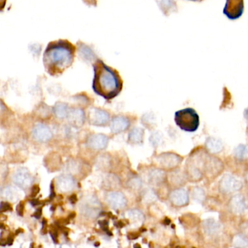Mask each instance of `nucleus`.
<instances>
[{
  "mask_svg": "<svg viewBox=\"0 0 248 248\" xmlns=\"http://www.w3.org/2000/svg\"><path fill=\"white\" fill-rule=\"evenodd\" d=\"M39 192H40V187H39V186H34L32 190H31V197H35Z\"/></svg>",
  "mask_w": 248,
  "mask_h": 248,
  "instance_id": "38",
  "label": "nucleus"
},
{
  "mask_svg": "<svg viewBox=\"0 0 248 248\" xmlns=\"http://www.w3.org/2000/svg\"><path fill=\"white\" fill-rule=\"evenodd\" d=\"M165 178V174L164 171L159 169L152 170L149 172V179L151 184L153 185H158L162 184Z\"/></svg>",
  "mask_w": 248,
  "mask_h": 248,
  "instance_id": "22",
  "label": "nucleus"
},
{
  "mask_svg": "<svg viewBox=\"0 0 248 248\" xmlns=\"http://www.w3.org/2000/svg\"><path fill=\"white\" fill-rule=\"evenodd\" d=\"M204 171L210 178H214L223 170V165L220 159L216 157H209L204 162Z\"/></svg>",
  "mask_w": 248,
  "mask_h": 248,
  "instance_id": "8",
  "label": "nucleus"
},
{
  "mask_svg": "<svg viewBox=\"0 0 248 248\" xmlns=\"http://www.w3.org/2000/svg\"><path fill=\"white\" fill-rule=\"evenodd\" d=\"M244 115H245V119H246L248 121V108H247L246 109H245Z\"/></svg>",
  "mask_w": 248,
  "mask_h": 248,
  "instance_id": "47",
  "label": "nucleus"
},
{
  "mask_svg": "<svg viewBox=\"0 0 248 248\" xmlns=\"http://www.w3.org/2000/svg\"><path fill=\"white\" fill-rule=\"evenodd\" d=\"M206 149L212 154H217L223 150V145L221 140L216 138L210 137L206 140Z\"/></svg>",
  "mask_w": 248,
  "mask_h": 248,
  "instance_id": "20",
  "label": "nucleus"
},
{
  "mask_svg": "<svg viewBox=\"0 0 248 248\" xmlns=\"http://www.w3.org/2000/svg\"><path fill=\"white\" fill-rule=\"evenodd\" d=\"M130 125L128 120L124 117H115L113 119L110 125L111 132L113 133H120L127 130Z\"/></svg>",
  "mask_w": 248,
  "mask_h": 248,
  "instance_id": "18",
  "label": "nucleus"
},
{
  "mask_svg": "<svg viewBox=\"0 0 248 248\" xmlns=\"http://www.w3.org/2000/svg\"><path fill=\"white\" fill-rule=\"evenodd\" d=\"M175 122L181 130L193 133L200 126V117L193 108H184L175 112Z\"/></svg>",
  "mask_w": 248,
  "mask_h": 248,
  "instance_id": "3",
  "label": "nucleus"
},
{
  "mask_svg": "<svg viewBox=\"0 0 248 248\" xmlns=\"http://www.w3.org/2000/svg\"><path fill=\"white\" fill-rule=\"evenodd\" d=\"M150 140L151 143L155 147H157L159 146L161 143H162V140H163V136H162V133L159 131L155 132V133H152V136H150Z\"/></svg>",
  "mask_w": 248,
  "mask_h": 248,
  "instance_id": "32",
  "label": "nucleus"
},
{
  "mask_svg": "<svg viewBox=\"0 0 248 248\" xmlns=\"http://www.w3.org/2000/svg\"><path fill=\"white\" fill-rule=\"evenodd\" d=\"M42 216V208L38 209L37 211L34 213V216L37 218H40V216Z\"/></svg>",
  "mask_w": 248,
  "mask_h": 248,
  "instance_id": "40",
  "label": "nucleus"
},
{
  "mask_svg": "<svg viewBox=\"0 0 248 248\" xmlns=\"http://www.w3.org/2000/svg\"><path fill=\"white\" fill-rule=\"evenodd\" d=\"M142 122L146 125L153 126L155 124L156 119L153 114H146L143 116Z\"/></svg>",
  "mask_w": 248,
  "mask_h": 248,
  "instance_id": "35",
  "label": "nucleus"
},
{
  "mask_svg": "<svg viewBox=\"0 0 248 248\" xmlns=\"http://www.w3.org/2000/svg\"><path fill=\"white\" fill-rule=\"evenodd\" d=\"M75 54L76 47L68 40L50 42L43 55L46 72L51 76H59L73 64Z\"/></svg>",
  "mask_w": 248,
  "mask_h": 248,
  "instance_id": "1",
  "label": "nucleus"
},
{
  "mask_svg": "<svg viewBox=\"0 0 248 248\" xmlns=\"http://www.w3.org/2000/svg\"><path fill=\"white\" fill-rule=\"evenodd\" d=\"M244 11V0H226L223 14L230 20H236L242 16Z\"/></svg>",
  "mask_w": 248,
  "mask_h": 248,
  "instance_id": "4",
  "label": "nucleus"
},
{
  "mask_svg": "<svg viewBox=\"0 0 248 248\" xmlns=\"http://www.w3.org/2000/svg\"><path fill=\"white\" fill-rule=\"evenodd\" d=\"M229 208L232 213L241 215L246 211L248 206L245 197L242 195L233 196L229 201Z\"/></svg>",
  "mask_w": 248,
  "mask_h": 248,
  "instance_id": "12",
  "label": "nucleus"
},
{
  "mask_svg": "<svg viewBox=\"0 0 248 248\" xmlns=\"http://www.w3.org/2000/svg\"><path fill=\"white\" fill-rule=\"evenodd\" d=\"M53 111H54L55 115L59 119L66 118L68 117L69 112L68 106L63 103L56 104L53 108Z\"/></svg>",
  "mask_w": 248,
  "mask_h": 248,
  "instance_id": "28",
  "label": "nucleus"
},
{
  "mask_svg": "<svg viewBox=\"0 0 248 248\" xmlns=\"http://www.w3.org/2000/svg\"><path fill=\"white\" fill-rule=\"evenodd\" d=\"M107 202L114 209L124 208L127 205V200L123 193L111 191L107 196Z\"/></svg>",
  "mask_w": 248,
  "mask_h": 248,
  "instance_id": "11",
  "label": "nucleus"
},
{
  "mask_svg": "<svg viewBox=\"0 0 248 248\" xmlns=\"http://www.w3.org/2000/svg\"><path fill=\"white\" fill-rule=\"evenodd\" d=\"M190 1H194V2H201L203 0H190Z\"/></svg>",
  "mask_w": 248,
  "mask_h": 248,
  "instance_id": "48",
  "label": "nucleus"
},
{
  "mask_svg": "<svg viewBox=\"0 0 248 248\" xmlns=\"http://www.w3.org/2000/svg\"><path fill=\"white\" fill-rule=\"evenodd\" d=\"M204 232L209 235L216 234L220 231V225L213 220V219H207L204 220L203 223Z\"/></svg>",
  "mask_w": 248,
  "mask_h": 248,
  "instance_id": "21",
  "label": "nucleus"
},
{
  "mask_svg": "<svg viewBox=\"0 0 248 248\" xmlns=\"http://www.w3.org/2000/svg\"><path fill=\"white\" fill-rule=\"evenodd\" d=\"M85 2H86L88 4H92V5H95L93 2H95V0H84Z\"/></svg>",
  "mask_w": 248,
  "mask_h": 248,
  "instance_id": "46",
  "label": "nucleus"
},
{
  "mask_svg": "<svg viewBox=\"0 0 248 248\" xmlns=\"http://www.w3.org/2000/svg\"><path fill=\"white\" fill-rule=\"evenodd\" d=\"M88 121L93 125H105L109 121V114L100 108H92L88 112Z\"/></svg>",
  "mask_w": 248,
  "mask_h": 248,
  "instance_id": "7",
  "label": "nucleus"
},
{
  "mask_svg": "<svg viewBox=\"0 0 248 248\" xmlns=\"http://www.w3.org/2000/svg\"><path fill=\"white\" fill-rule=\"evenodd\" d=\"M0 210H1V213H3V212L11 211L13 210V208L10 203L2 202L1 205H0Z\"/></svg>",
  "mask_w": 248,
  "mask_h": 248,
  "instance_id": "36",
  "label": "nucleus"
},
{
  "mask_svg": "<svg viewBox=\"0 0 248 248\" xmlns=\"http://www.w3.org/2000/svg\"><path fill=\"white\" fill-rule=\"evenodd\" d=\"M108 144V138L103 134L91 136L88 140V146L95 150H101L107 147Z\"/></svg>",
  "mask_w": 248,
  "mask_h": 248,
  "instance_id": "16",
  "label": "nucleus"
},
{
  "mask_svg": "<svg viewBox=\"0 0 248 248\" xmlns=\"http://www.w3.org/2000/svg\"><path fill=\"white\" fill-rule=\"evenodd\" d=\"M246 181H247V183H248V172H247V174H246Z\"/></svg>",
  "mask_w": 248,
  "mask_h": 248,
  "instance_id": "49",
  "label": "nucleus"
},
{
  "mask_svg": "<svg viewBox=\"0 0 248 248\" xmlns=\"http://www.w3.org/2000/svg\"><path fill=\"white\" fill-rule=\"evenodd\" d=\"M3 198L9 200V201L16 202L19 199V194L16 188L12 186H7L2 188L1 191Z\"/></svg>",
  "mask_w": 248,
  "mask_h": 248,
  "instance_id": "23",
  "label": "nucleus"
},
{
  "mask_svg": "<svg viewBox=\"0 0 248 248\" xmlns=\"http://www.w3.org/2000/svg\"><path fill=\"white\" fill-rule=\"evenodd\" d=\"M138 236H139V234H137V233H129L128 237L129 239H137Z\"/></svg>",
  "mask_w": 248,
  "mask_h": 248,
  "instance_id": "43",
  "label": "nucleus"
},
{
  "mask_svg": "<svg viewBox=\"0 0 248 248\" xmlns=\"http://www.w3.org/2000/svg\"><path fill=\"white\" fill-rule=\"evenodd\" d=\"M169 178L171 184L174 186H182L185 184L187 177L180 171H175L170 174Z\"/></svg>",
  "mask_w": 248,
  "mask_h": 248,
  "instance_id": "27",
  "label": "nucleus"
},
{
  "mask_svg": "<svg viewBox=\"0 0 248 248\" xmlns=\"http://www.w3.org/2000/svg\"><path fill=\"white\" fill-rule=\"evenodd\" d=\"M232 244L236 248H248V238L242 234H237L233 236Z\"/></svg>",
  "mask_w": 248,
  "mask_h": 248,
  "instance_id": "29",
  "label": "nucleus"
},
{
  "mask_svg": "<svg viewBox=\"0 0 248 248\" xmlns=\"http://www.w3.org/2000/svg\"><path fill=\"white\" fill-rule=\"evenodd\" d=\"M24 204L23 202H20L19 204H18V206H17V213H18V214L19 215V216H22L23 213H24Z\"/></svg>",
  "mask_w": 248,
  "mask_h": 248,
  "instance_id": "37",
  "label": "nucleus"
},
{
  "mask_svg": "<svg viewBox=\"0 0 248 248\" xmlns=\"http://www.w3.org/2000/svg\"><path fill=\"white\" fill-rule=\"evenodd\" d=\"M69 200H70L71 202H72V204H75V203H76L77 201H78L77 195L73 194V195L71 196L70 198H69Z\"/></svg>",
  "mask_w": 248,
  "mask_h": 248,
  "instance_id": "41",
  "label": "nucleus"
},
{
  "mask_svg": "<svg viewBox=\"0 0 248 248\" xmlns=\"http://www.w3.org/2000/svg\"><path fill=\"white\" fill-rule=\"evenodd\" d=\"M93 89L95 93L106 99L117 96L123 88V81L117 70L98 60L93 65Z\"/></svg>",
  "mask_w": 248,
  "mask_h": 248,
  "instance_id": "2",
  "label": "nucleus"
},
{
  "mask_svg": "<svg viewBox=\"0 0 248 248\" xmlns=\"http://www.w3.org/2000/svg\"><path fill=\"white\" fill-rule=\"evenodd\" d=\"M33 138L38 142H47L52 139L51 130L44 124H37L33 130Z\"/></svg>",
  "mask_w": 248,
  "mask_h": 248,
  "instance_id": "13",
  "label": "nucleus"
},
{
  "mask_svg": "<svg viewBox=\"0 0 248 248\" xmlns=\"http://www.w3.org/2000/svg\"><path fill=\"white\" fill-rule=\"evenodd\" d=\"M127 218L130 220L133 224H139L142 223L144 220V216L143 213L139 210H130L127 213Z\"/></svg>",
  "mask_w": 248,
  "mask_h": 248,
  "instance_id": "25",
  "label": "nucleus"
},
{
  "mask_svg": "<svg viewBox=\"0 0 248 248\" xmlns=\"http://www.w3.org/2000/svg\"><path fill=\"white\" fill-rule=\"evenodd\" d=\"M50 188H51V193H50V198L53 199L55 197V191H54V186H53V184H51V186H50Z\"/></svg>",
  "mask_w": 248,
  "mask_h": 248,
  "instance_id": "42",
  "label": "nucleus"
},
{
  "mask_svg": "<svg viewBox=\"0 0 248 248\" xmlns=\"http://www.w3.org/2000/svg\"><path fill=\"white\" fill-rule=\"evenodd\" d=\"M58 189L62 192L66 193L72 191L75 187V181L69 175H62L57 181Z\"/></svg>",
  "mask_w": 248,
  "mask_h": 248,
  "instance_id": "17",
  "label": "nucleus"
},
{
  "mask_svg": "<svg viewBox=\"0 0 248 248\" xmlns=\"http://www.w3.org/2000/svg\"><path fill=\"white\" fill-rule=\"evenodd\" d=\"M50 235H51L52 239L54 241L55 243H58V233L56 230H52L50 232Z\"/></svg>",
  "mask_w": 248,
  "mask_h": 248,
  "instance_id": "39",
  "label": "nucleus"
},
{
  "mask_svg": "<svg viewBox=\"0 0 248 248\" xmlns=\"http://www.w3.org/2000/svg\"><path fill=\"white\" fill-rule=\"evenodd\" d=\"M99 205L100 203L98 202V200L93 197V198L89 199L88 201L84 204L82 207H81V210L87 217H95L99 213Z\"/></svg>",
  "mask_w": 248,
  "mask_h": 248,
  "instance_id": "15",
  "label": "nucleus"
},
{
  "mask_svg": "<svg viewBox=\"0 0 248 248\" xmlns=\"http://www.w3.org/2000/svg\"><path fill=\"white\" fill-rule=\"evenodd\" d=\"M143 135L144 131L143 129L140 127H136L130 131L129 134V141L135 144L142 143L143 139Z\"/></svg>",
  "mask_w": 248,
  "mask_h": 248,
  "instance_id": "24",
  "label": "nucleus"
},
{
  "mask_svg": "<svg viewBox=\"0 0 248 248\" xmlns=\"http://www.w3.org/2000/svg\"><path fill=\"white\" fill-rule=\"evenodd\" d=\"M14 237L13 236H10L8 238V240H7V242H8V244L9 245H11L13 244V242H14Z\"/></svg>",
  "mask_w": 248,
  "mask_h": 248,
  "instance_id": "45",
  "label": "nucleus"
},
{
  "mask_svg": "<svg viewBox=\"0 0 248 248\" xmlns=\"http://www.w3.org/2000/svg\"><path fill=\"white\" fill-rule=\"evenodd\" d=\"M14 182L20 188H29L32 184V177L30 173V171L26 168H20L16 172L14 178Z\"/></svg>",
  "mask_w": 248,
  "mask_h": 248,
  "instance_id": "10",
  "label": "nucleus"
},
{
  "mask_svg": "<svg viewBox=\"0 0 248 248\" xmlns=\"http://www.w3.org/2000/svg\"><path fill=\"white\" fill-rule=\"evenodd\" d=\"M242 188V182L234 175L226 174L220 181V189L224 193H233Z\"/></svg>",
  "mask_w": 248,
  "mask_h": 248,
  "instance_id": "6",
  "label": "nucleus"
},
{
  "mask_svg": "<svg viewBox=\"0 0 248 248\" xmlns=\"http://www.w3.org/2000/svg\"><path fill=\"white\" fill-rule=\"evenodd\" d=\"M187 178L191 181H198L202 179V172L199 167L196 166L194 163L189 162V165H187L186 172Z\"/></svg>",
  "mask_w": 248,
  "mask_h": 248,
  "instance_id": "19",
  "label": "nucleus"
},
{
  "mask_svg": "<svg viewBox=\"0 0 248 248\" xmlns=\"http://www.w3.org/2000/svg\"><path fill=\"white\" fill-rule=\"evenodd\" d=\"M155 162L159 166L166 169L176 168L182 162V157L173 153H164L156 156Z\"/></svg>",
  "mask_w": 248,
  "mask_h": 248,
  "instance_id": "5",
  "label": "nucleus"
},
{
  "mask_svg": "<svg viewBox=\"0 0 248 248\" xmlns=\"http://www.w3.org/2000/svg\"><path fill=\"white\" fill-rule=\"evenodd\" d=\"M191 196L193 199L198 202H202L205 199V192L204 190L200 187H194L193 188L192 192H191Z\"/></svg>",
  "mask_w": 248,
  "mask_h": 248,
  "instance_id": "31",
  "label": "nucleus"
},
{
  "mask_svg": "<svg viewBox=\"0 0 248 248\" xmlns=\"http://www.w3.org/2000/svg\"><path fill=\"white\" fill-rule=\"evenodd\" d=\"M40 202L38 200H31V204H32L33 206H37L38 205V204H40Z\"/></svg>",
  "mask_w": 248,
  "mask_h": 248,
  "instance_id": "44",
  "label": "nucleus"
},
{
  "mask_svg": "<svg viewBox=\"0 0 248 248\" xmlns=\"http://www.w3.org/2000/svg\"><path fill=\"white\" fill-rule=\"evenodd\" d=\"M127 185H128L130 188H133V189L138 190L141 187L142 181L139 177H133V178H130V179L129 180Z\"/></svg>",
  "mask_w": 248,
  "mask_h": 248,
  "instance_id": "34",
  "label": "nucleus"
},
{
  "mask_svg": "<svg viewBox=\"0 0 248 248\" xmlns=\"http://www.w3.org/2000/svg\"><path fill=\"white\" fill-rule=\"evenodd\" d=\"M170 200L175 207H185L189 202V195L186 190L177 188L170 194Z\"/></svg>",
  "mask_w": 248,
  "mask_h": 248,
  "instance_id": "9",
  "label": "nucleus"
},
{
  "mask_svg": "<svg viewBox=\"0 0 248 248\" xmlns=\"http://www.w3.org/2000/svg\"><path fill=\"white\" fill-rule=\"evenodd\" d=\"M159 8L163 11L164 14H168L176 9V5L174 0H156Z\"/></svg>",
  "mask_w": 248,
  "mask_h": 248,
  "instance_id": "26",
  "label": "nucleus"
},
{
  "mask_svg": "<svg viewBox=\"0 0 248 248\" xmlns=\"http://www.w3.org/2000/svg\"><path fill=\"white\" fill-rule=\"evenodd\" d=\"M248 155V147L246 145L240 144L235 149L234 156L238 159H244Z\"/></svg>",
  "mask_w": 248,
  "mask_h": 248,
  "instance_id": "30",
  "label": "nucleus"
},
{
  "mask_svg": "<svg viewBox=\"0 0 248 248\" xmlns=\"http://www.w3.org/2000/svg\"><path fill=\"white\" fill-rule=\"evenodd\" d=\"M67 118L71 125L78 128L82 127L85 123V112L80 108H73L69 111Z\"/></svg>",
  "mask_w": 248,
  "mask_h": 248,
  "instance_id": "14",
  "label": "nucleus"
},
{
  "mask_svg": "<svg viewBox=\"0 0 248 248\" xmlns=\"http://www.w3.org/2000/svg\"><path fill=\"white\" fill-rule=\"evenodd\" d=\"M156 195L152 189L146 190L143 194V200L146 203H152L156 201Z\"/></svg>",
  "mask_w": 248,
  "mask_h": 248,
  "instance_id": "33",
  "label": "nucleus"
}]
</instances>
